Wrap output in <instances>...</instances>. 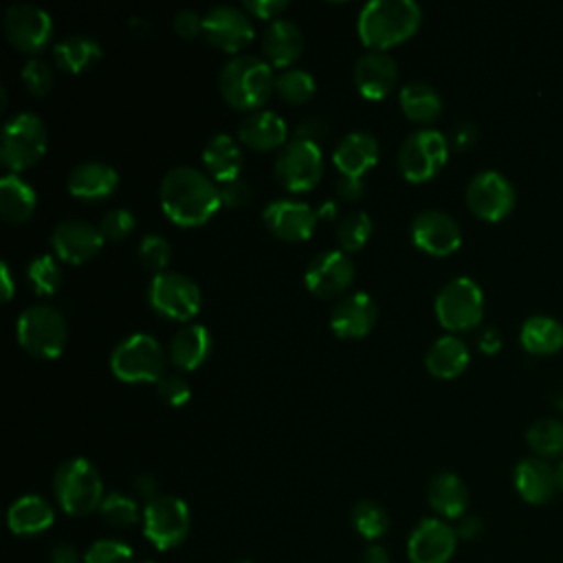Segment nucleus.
Instances as JSON below:
<instances>
[{
    "mask_svg": "<svg viewBox=\"0 0 563 563\" xmlns=\"http://www.w3.org/2000/svg\"><path fill=\"white\" fill-rule=\"evenodd\" d=\"M158 198L165 216L180 227H200L222 207L220 187L189 165L172 167L163 176Z\"/></svg>",
    "mask_w": 563,
    "mask_h": 563,
    "instance_id": "obj_1",
    "label": "nucleus"
},
{
    "mask_svg": "<svg viewBox=\"0 0 563 563\" xmlns=\"http://www.w3.org/2000/svg\"><path fill=\"white\" fill-rule=\"evenodd\" d=\"M422 22V11L413 0H372L358 13L361 42L374 51H385L409 40Z\"/></svg>",
    "mask_w": 563,
    "mask_h": 563,
    "instance_id": "obj_2",
    "label": "nucleus"
},
{
    "mask_svg": "<svg viewBox=\"0 0 563 563\" xmlns=\"http://www.w3.org/2000/svg\"><path fill=\"white\" fill-rule=\"evenodd\" d=\"M220 92L235 110H260L275 90L273 66L257 55H233L220 70Z\"/></svg>",
    "mask_w": 563,
    "mask_h": 563,
    "instance_id": "obj_3",
    "label": "nucleus"
},
{
    "mask_svg": "<svg viewBox=\"0 0 563 563\" xmlns=\"http://www.w3.org/2000/svg\"><path fill=\"white\" fill-rule=\"evenodd\" d=\"M53 493L66 515H88L103 501V482L99 471L86 457L62 462L53 475Z\"/></svg>",
    "mask_w": 563,
    "mask_h": 563,
    "instance_id": "obj_4",
    "label": "nucleus"
},
{
    "mask_svg": "<svg viewBox=\"0 0 563 563\" xmlns=\"http://www.w3.org/2000/svg\"><path fill=\"white\" fill-rule=\"evenodd\" d=\"M18 343L37 358H57L68 341L64 314L51 303H33L22 310L15 323Z\"/></svg>",
    "mask_w": 563,
    "mask_h": 563,
    "instance_id": "obj_5",
    "label": "nucleus"
},
{
    "mask_svg": "<svg viewBox=\"0 0 563 563\" xmlns=\"http://www.w3.org/2000/svg\"><path fill=\"white\" fill-rule=\"evenodd\" d=\"M165 352L147 332H134L119 341L110 354V369L125 383H158L165 376Z\"/></svg>",
    "mask_w": 563,
    "mask_h": 563,
    "instance_id": "obj_6",
    "label": "nucleus"
},
{
    "mask_svg": "<svg viewBox=\"0 0 563 563\" xmlns=\"http://www.w3.org/2000/svg\"><path fill=\"white\" fill-rule=\"evenodd\" d=\"M48 132L44 121L33 112L11 117L2 128L0 158L11 174L33 167L46 152Z\"/></svg>",
    "mask_w": 563,
    "mask_h": 563,
    "instance_id": "obj_7",
    "label": "nucleus"
},
{
    "mask_svg": "<svg viewBox=\"0 0 563 563\" xmlns=\"http://www.w3.org/2000/svg\"><path fill=\"white\" fill-rule=\"evenodd\" d=\"M449 158V141L440 130L422 128L409 134L398 150V169L409 183L431 180Z\"/></svg>",
    "mask_w": 563,
    "mask_h": 563,
    "instance_id": "obj_8",
    "label": "nucleus"
},
{
    "mask_svg": "<svg viewBox=\"0 0 563 563\" xmlns=\"http://www.w3.org/2000/svg\"><path fill=\"white\" fill-rule=\"evenodd\" d=\"M433 308L438 321L446 330H471L482 321L484 292L475 279L460 275L440 288Z\"/></svg>",
    "mask_w": 563,
    "mask_h": 563,
    "instance_id": "obj_9",
    "label": "nucleus"
},
{
    "mask_svg": "<svg viewBox=\"0 0 563 563\" xmlns=\"http://www.w3.org/2000/svg\"><path fill=\"white\" fill-rule=\"evenodd\" d=\"M277 183L295 194L310 191L323 176L321 145L303 139H290L275 158Z\"/></svg>",
    "mask_w": 563,
    "mask_h": 563,
    "instance_id": "obj_10",
    "label": "nucleus"
},
{
    "mask_svg": "<svg viewBox=\"0 0 563 563\" xmlns=\"http://www.w3.org/2000/svg\"><path fill=\"white\" fill-rule=\"evenodd\" d=\"M147 299L158 314L174 321L194 319L202 303L200 288L196 286V282L174 271H165L152 277L147 288Z\"/></svg>",
    "mask_w": 563,
    "mask_h": 563,
    "instance_id": "obj_11",
    "label": "nucleus"
},
{
    "mask_svg": "<svg viewBox=\"0 0 563 563\" xmlns=\"http://www.w3.org/2000/svg\"><path fill=\"white\" fill-rule=\"evenodd\" d=\"M189 532V508L180 497L158 495L143 508V534L156 550H172Z\"/></svg>",
    "mask_w": 563,
    "mask_h": 563,
    "instance_id": "obj_12",
    "label": "nucleus"
},
{
    "mask_svg": "<svg viewBox=\"0 0 563 563\" xmlns=\"http://www.w3.org/2000/svg\"><path fill=\"white\" fill-rule=\"evenodd\" d=\"M2 31L22 53H40L53 40V18L31 2H15L4 11Z\"/></svg>",
    "mask_w": 563,
    "mask_h": 563,
    "instance_id": "obj_13",
    "label": "nucleus"
},
{
    "mask_svg": "<svg viewBox=\"0 0 563 563\" xmlns=\"http://www.w3.org/2000/svg\"><path fill=\"white\" fill-rule=\"evenodd\" d=\"M466 205L468 209L482 218L497 222L506 218L515 207V187L512 183L495 169L477 172L466 185Z\"/></svg>",
    "mask_w": 563,
    "mask_h": 563,
    "instance_id": "obj_14",
    "label": "nucleus"
},
{
    "mask_svg": "<svg viewBox=\"0 0 563 563\" xmlns=\"http://www.w3.org/2000/svg\"><path fill=\"white\" fill-rule=\"evenodd\" d=\"M205 40L224 53H240L255 35L253 22L244 9L218 4L202 15Z\"/></svg>",
    "mask_w": 563,
    "mask_h": 563,
    "instance_id": "obj_15",
    "label": "nucleus"
},
{
    "mask_svg": "<svg viewBox=\"0 0 563 563\" xmlns=\"http://www.w3.org/2000/svg\"><path fill=\"white\" fill-rule=\"evenodd\" d=\"M413 244L435 257L451 255L462 244V231L457 220L442 209H424L411 220Z\"/></svg>",
    "mask_w": 563,
    "mask_h": 563,
    "instance_id": "obj_16",
    "label": "nucleus"
},
{
    "mask_svg": "<svg viewBox=\"0 0 563 563\" xmlns=\"http://www.w3.org/2000/svg\"><path fill=\"white\" fill-rule=\"evenodd\" d=\"M306 286L321 299L343 295L354 282V264L345 251H323L306 268Z\"/></svg>",
    "mask_w": 563,
    "mask_h": 563,
    "instance_id": "obj_17",
    "label": "nucleus"
},
{
    "mask_svg": "<svg viewBox=\"0 0 563 563\" xmlns=\"http://www.w3.org/2000/svg\"><path fill=\"white\" fill-rule=\"evenodd\" d=\"M103 233L99 227L86 222V220H64L59 222L51 233V244L57 253V257L66 264L79 266L88 260H92L101 246H103Z\"/></svg>",
    "mask_w": 563,
    "mask_h": 563,
    "instance_id": "obj_18",
    "label": "nucleus"
},
{
    "mask_svg": "<svg viewBox=\"0 0 563 563\" xmlns=\"http://www.w3.org/2000/svg\"><path fill=\"white\" fill-rule=\"evenodd\" d=\"M262 218L275 238L286 242H301L312 235L317 211L308 202L277 198L264 207Z\"/></svg>",
    "mask_w": 563,
    "mask_h": 563,
    "instance_id": "obj_19",
    "label": "nucleus"
},
{
    "mask_svg": "<svg viewBox=\"0 0 563 563\" xmlns=\"http://www.w3.org/2000/svg\"><path fill=\"white\" fill-rule=\"evenodd\" d=\"M457 545L455 528L442 519H422L409 534L407 554L411 563H446Z\"/></svg>",
    "mask_w": 563,
    "mask_h": 563,
    "instance_id": "obj_20",
    "label": "nucleus"
},
{
    "mask_svg": "<svg viewBox=\"0 0 563 563\" xmlns=\"http://www.w3.org/2000/svg\"><path fill=\"white\" fill-rule=\"evenodd\" d=\"M378 319V308L367 292H350L341 297L330 312V328L339 339L365 336Z\"/></svg>",
    "mask_w": 563,
    "mask_h": 563,
    "instance_id": "obj_21",
    "label": "nucleus"
},
{
    "mask_svg": "<svg viewBox=\"0 0 563 563\" xmlns=\"http://www.w3.org/2000/svg\"><path fill=\"white\" fill-rule=\"evenodd\" d=\"M398 81V64L385 51L369 48L354 64V84L365 99H383Z\"/></svg>",
    "mask_w": 563,
    "mask_h": 563,
    "instance_id": "obj_22",
    "label": "nucleus"
},
{
    "mask_svg": "<svg viewBox=\"0 0 563 563\" xmlns=\"http://www.w3.org/2000/svg\"><path fill=\"white\" fill-rule=\"evenodd\" d=\"M303 51V35L297 22L277 18L262 33V53L271 66L290 68Z\"/></svg>",
    "mask_w": 563,
    "mask_h": 563,
    "instance_id": "obj_23",
    "label": "nucleus"
},
{
    "mask_svg": "<svg viewBox=\"0 0 563 563\" xmlns=\"http://www.w3.org/2000/svg\"><path fill=\"white\" fill-rule=\"evenodd\" d=\"M119 185V174L114 167L101 161H84L75 165L66 178L68 194L79 200H101L108 198Z\"/></svg>",
    "mask_w": 563,
    "mask_h": 563,
    "instance_id": "obj_24",
    "label": "nucleus"
},
{
    "mask_svg": "<svg viewBox=\"0 0 563 563\" xmlns=\"http://www.w3.org/2000/svg\"><path fill=\"white\" fill-rule=\"evenodd\" d=\"M238 139L257 152L282 150L288 143L286 121L273 110H255L251 112L238 128Z\"/></svg>",
    "mask_w": 563,
    "mask_h": 563,
    "instance_id": "obj_25",
    "label": "nucleus"
},
{
    "mask_svg": "<svg viewBox=\"0 0 563 563\" xmlns=\"http://www.w3.org/2000/svg\"><path fill=\"white\" fill-rule=\"evenodd\" d=\"M378 141L369 134V132H350L345 134L334 152H332V161L336 165V169L341 172V176H356L361 178L369 167L376 165L378 161Z\"/></svg>",
    "mask_w": 563,
    "mask_h": 563,
    "instance_id": "obj_26",
    "label": "nucleus"
},
{
    "mask_svg": "<svg viewBox=\"0 0 563 563\" xmlns=\"http://www.w3.org/2000/svg\"><path fill=\"white\" fill-rule=\"evenodd\" d=\"M202 163H205L207 172L220 185L235 180V178H240V172L244 165L242 147L238 145V141L231 134L218 132L207 139V143L202 147Z\"/></svg>",
    "mask_w": 563,
    "mask_h": 563,
    "instance_id": "obj_27",
    "label": "nucleus"
},
{
    "mask_svg": "<svg viewBox=\"0 0 563 563\" xmlns=\"http://www.w3.org/2000/svg\"><path fill=\"white\" fill-rule=\"evenodd\" d=\"M211 347L209 330L202 323H187L169 343V361L183 372H194L209 358Z\"/></svg>",
    "mask_w": 563,
    "mask_h": 563,
    "instance_id": "obj_28",
    "label": "nucleus"
},
{
    "mask_svg": "<svg viewBox=\"0 0 563 563\" xmlns=\"http://www.w3.org/2000/svg\"><path fill=\"white\" fill-rule=\"evenodd\" d=\"M515 488L526 501L543 504L556 490L554 468L543 457H523L515 466Z\"/></svg>",
    "mask_w": 563,
    "mask_h": 563,
    "instance_id": "obj_29",
    "label": "nucleus"
},
{
    "mask_svg": "<svg viewBox=\"0 0 563 563\" xmlns=\"http://www.w3.org/2000/svg\"><path fill=\"white\" fill-rule=\"evenodd\" d=\"M55 521L53 506L42 495H22L9 506L7 523L13 534H37Z\"/></svg>",
    "mask_w": 563,
    "mask_h": 563,
    "instance_id": "obj_30",
    "label": "nucleus"
},
{
    "mask_svg": "<svg viewBox=\"0 0 563 563\" xmlns=\"http://www.w3.org/2000/svg\"><path fill=\"white\" fill-rule=\"evenodd\" d=\"M429 506L446 519H457L468 506V488L455 473H438L427 486Z\"/></svg>",
    "mask_w": 563,
    "mask_h": 563,
    "instance_id": "obj_31",
    "label": "nucleus"
},
{
    "mask_svg": "<svg viewBox=\"0 0 563 563\" xmlns=\"http://www.w3.org/2000/svg\"><path fill=\"white\" fill-rule=\"evenodd\" d=\"M468 347L466 343L455 334H444L433 341L424 356V365L431 376L435 378H455L460 376L468 365Z\"/></svg>",
    "mask_w": 563,
    "mask_h": 563,
    "instance_id": "obj_32",
    "label": "nucleus"
},
{
    "mask_svg": "<svg viewBox=\"0 0 563 563\" xmlns=\"http://www.w3.org/2000/svg\"><path fill=\"white\" fill-rule=\"evenodd\" d=\"M37 207L35 189L18 174H4L0 180V216L11 224L26 222Z\"/></svg>",
    "mask_w": 563,
    "mask_h": 563,
    "instance_id": "obj_33",
    "label": "nucleus"
},
{
    "mask_svg": "<svg viewBox=\"0 0 563 563\" xmlns=\"http://www.w3.org/2000/svg\"><path fill=\"white\" fill-rule=\"evenodd\" d=\"M53 59L59 70L79 75L101 59V44L86 35H68L53 46Z\"/></svg>",
    "mask_w": 563,
    "mask_h": 563,
    "instance_id": "obj_34",
    "label": "nucleus"
},
{
    "mask_svg": "<svg viewBox=\"0 0 563 563\" xmlns=\"http://www.w3.org/2000/svg\"><path fill=\"white\" fill-rule=\"evenodd\" d=\"M519 339L532 354H552L563 347V323L550 314H530L521 323Z\"/></svg>",
    "mask_w": 563,
    "mask_h": 563,
    "instance_id": "obj_35",
    "label": "nucleus"
},
{
    "mask_svg": "<svg viewBox=\"0 0 563 563\" xmlns=\"http://www.w3.org/2000/svg\"><path fill=\"white\" fill-rule=\"evenodd\" d=\"M400 110L409 121L429 123L435 121L442 112V99L438 90L427 81H409L400 88L398 95Z\"/></svg>",
    "mask_w": 563,
    "mask_h": 563,
    "instance_id": "obj_36",
    "label": "nucleus"
},
{
    "mask_svg": "<svg viewBox=\"0 0 563 563\" xmlns=\"http://www.w3.org/2000/svg\"><path fill=\"white\" fill-rule=\"evenodd\" d=\"M526 440L539 457L563 455V422L552 416L539 418L528 427Z\"/></svg>",
    "mask_w": 563,
    "mask_h": 563,
    "instance_id": "obj_37",
    "label": "nucleus"
},
{
    "mask_svg": "<svg viewBox=\"0 0 563 563\" xmlns=\"http://www.w3.org/2000/svg\"><path fill=\"white\" fill-rule=\"evenodd\" d=\"M317 86L310 73L301 68H286L279 75H275V92L282 101L299 106L312 99Z\"/></svg>",
    "mask_w": 563,
    "mask_h": 563,
    "instance_id": "obj_38",
    "label": "nucleus"
},
{
    "mask_svg": "<svg viewBox=\"0 0 563 563\" xmlns=\"http://www.w3.org/2000/svg\"><path fill=\"white\" fill-rule=\"evenodd\" d=\"M334 235H336L341 251H345V253L361 251L372 235V218L365 211H347L339 220Z\"/></svg>",
    "mask_w": 563,
    "mask_h": 563,
    "instance_id": "obj_39",
    "label": "nucleus"
},
{
    "mask_svg": "<svg viewBox=\"0 0 563 563\" xmlns=\"http://www.w3.org/2000/svg\"><path fill=\"white\" fill-rule=\"evenodd\" d=\"M352 523L365 539H380L389 528L387 510L372 499H363L352 508Z\"/></svg>",
    "mask_w": 563,
    "mask_h": 563,
    "instance_id": "obj_40",
    "label": "nucleus"
},
{
    "mask_svg": "<svg viewBox=\"0 0 563 563\" xmlns=\"http://www.w3.org/2000/svg\"><path fill=\"white\" fill-rule=\"evenodd\" d=\"M26 279L37 295L46 297L57 292V288L62 286V268L53 255H40L29 262Z\"/></svg>",
    "mask_w": 563,
    "mask_h": 563,
    "instance_id": "obj_41",
    "label": "nucleus"
},
{
    "mask_svg": "<svg viewBox=\"0 0 563 563\" xmlns=\"http://www.w3.org/2000/svg\"><path fill=\"white\" fill-rule=\"evenodd\" d=\"M106 523L114 528H130L139 521V504L123 493H108L99 506Z\"/></svg>",
    "mask_w": 563,
    "mask_h": 563,
    "instance_id": "obj_42",
    "label": "nucleus"
},
{
    "mask_svg": "<svg viewBox=\"0 0 563 563\" xmlns=\"http://www.w3.org/2000/svg\"><path fill=\"white\" fill-rule=\"evenodd\" d=\"M139 260L145 268H150L154 275L165 273L169 260H172V246L169 242L158 233H145L139 244Z\"/></svg>",
    "mask_w": 563,
    "mask_h": 563,
    "instance_id": "obj_43",
    "label": "nucleus"
},
{
    "mask_svg": "<svg viewBox=\"0 0 563 563\" xmlns=\"http://www.w3.org/2000/svg\"><path fill=\"white\" fill-rule=\"evenodd\" d=\"M84 563H132V548L117 539H99L86 550Z\"/></svg>",
    "mask_w": 563,
    "mask_h": 563,
    "instance_id": "obj_44",
    "label": "nucleus"
},
{
    "mask_svg": "<svg viewBox=\"0 0 563 563\" xmlns=\"http://www.w3.org/2000/svg\"><path fill=\"white\" fill-rule=\"evenodd\" d=\"M24 88L35 95V97H44L46 92H51L55 77H53V68L44 62V59H29L20 73Z\"/></svg>",
    "mask_w": 563,
    "mask_h": 563,
    "instance_id": "obj_45",
    "label": "nucleus"
},
{
    "mask_svg": "<svg viewBox=\"0 0 563 563\" xmlns=\"http://www.w3.org/2000/svg\"><path fill=\"white\" fill-rule=\"evenodd\" d=\"M136 227V218L130 209H110L103 213L101 222H99V229L103 233V238L108 240H123L128 238Z\"/></svg>",
    "mask_w": 563,
    "mask_h": 563,
    "instance_id": "obj_46",
    "label": "nucleus"
},
{
    "mask_svg": "<svg viewBox=\"0 0 563 563\" xmlns=\"http://www.w3.org/2000/svg\"><path fill=\"white\" fill-rule=\"evenodd\" d=\"M156 394L169 407H183L189 400L191 389H189V383L180 374H165L156 383Z\"/></svg>",
    "mask_w": 563,
    "mask_h": 563,
    "instance_id": "obj_47",
    "label": "nucleus"
},
{
    "mask_svg": "<svg viewBox=\"0 0 563 563\" xmlns=\"http://www.w3.org/2000/svg\"><path fill=\"white\" fill-rule=\"evenodd\" d=\"M218 187H220V200H222V205H227V207H231V209L244 207V205L251 200V185H249L244 178H235V180L222 183V185H218Z\"/></svg>",
    "mask_w": 563,
    "mask_h": 563,
    "instance_id": "obj_48",
    "label": "nucleus"
},
{
    "mask_svg": "<svg viewBox=\"0 0 563 563\" xmlns=\"http://www.w3.org/2000/svg\"><path fill=\"white\" fill-rule=\"evenodd\" d=\"M330 134V125L323 117H306L297 128H295V139H303V141H312V143H321L325 141Z\"/></svg>",
    "mask_w": 563,
    "mask_h": 563,
    "instance_id": "obj_49",
    "label": "nucleus"
},
{
    "mask_svg": "<svg viewBox=\"0 0 563 563\" xmlns=\"http://www.w3.org/2000/svg\"><path fill=\"white\" fill-rule=\"evenodd\" d=\"M242 9L253 15V18H262V20H277V15L282 11L288 9L286 0H244Z\"/></svg>",
    "mask_w": 563,
    "mask_h": 563,
    "instance_id": "obj_50",
    "label": "nucleus"
},
{
    "mask_svg": "<svg viewBox=\"0 0 563 563\" xmlns=\"http://www.w3.org/2000/svg\"><path fill=\"white\" fill-rule=\"evenodd\" d=\"M172 26L174 31L183 37V40H191L196 37L198 33H202V15L196 13L194 9H183L174 15L172 20Z\"/></svg>",
    "mask_w": 563,
    "mask_h": 563,
    "instance_id": "obj_51",
    "label": "nucleus"
},
{
    "mask_svg": "<svg viewBox=\"0 0 563 563\" xmlns=\"http://www.w3.org/2000/svg\"><path fill=\"white\" fill-rule=\"evenodd\" d=\"M475 141H477V128L471 121H460L451 130V143L455 150H468L471 145H475Z\"/></svg>",
    "mask_w": 563,
    "mask_h": 563,
    "instance_id": "obj_52",
    "label": "nucleus"
},
{
    "mask_svg": "<svg viewBox=\"0 0 563 563\" xmlns=\"http://www.w3.org/2000/svg\"><path fill=\"white\" fill-rule=\"evenodd\" d=\"M363 191H365V185H363V180L356 178V176H341V178L336 180V194H339V198L345 200V202L358 200V198L363 196Z\"/></svg>",
    "mask_w": 563,
    "mask_h": 563,
    "instance_id": "obj_53",
    "label": "nucleus"
},
{
    "mask_svg": "<svg viewBox=\"0 0 563 563\" xmlns=\"http://www.w3.org/2000/svg\"><path fill=\"white\" fill-rule=\"evenodd\" d=\"M134 490L145 497L147 501H152L154 497H158V482L150 475V473H143L134 479Z\"/></svg>",
    "mask_w": 563,
    "mask_h": 563,
    "instance_id": "obj_54",
    "label": "nucleus"
},
{
    "mask_svg": "<svg viewBox=\"0 0 563 563\" xmlns=\"http://www.w3.org/2000/svg\"><path fill=\"white\" fill-rule=\"evenodd\" d=\"M51 563H81L79 552L70 543H57L51 550Z\"/></svg>",
    "mask_w": 563,
    "mask_h": 563,
    "instance_id": "obj_55",
    "label": "nucleus"
},
{
    "mask_svg": "<svg viewBox=\"0 0 563 563\" xmlns=\"http://www.w3.org/2000/svg\"><path fill=\"white\" fill-rule=\"evenodd\" d=\"M479 532H482V521L477 517H462L455 528V534L462 539H475Z\"/></svg>",
    "mask_w": 563,
    "mask_h": 563,
    "instance_id": "obj_56",
    "label": "nucleus"
},
{
    "mask_svg": "<svg viewBox=\"0 0 563 563\" xmlns=\"http://www.w3.org/2000/svg\"><path fill=\"white\" fill-rule=\"evenodd\" d=\"M499 345H501V336H499V332H497L495 328H488L486 332H482V336H479V347H482L486 354H495V352L499 350Z\"/></svg>",
    "mask_w": 563,
    "mask_h": 563,
    "instance_id": "obj_57",
    "label": "nucleus"
},
{
    "mask_svg": "<svg viewBox=\"0 0 563 563\" xmlns=\"http://www.w3.org/2000/svg\"><path fill=\"white\" fill-rule=\"evenodd\" d=\"M361 563H391V559L383 545H369V548H365Z\"/></svg>",
    "mask_w": 563,
    "mask_h": 563,
    "instance_id": "obj_58",
    "label": "nucleus"
},
{
    "mask_svg": "<svg viewBox=\"0 0 563 563\" xmlns=\"http://www.w3.org/2000/svg\"><path fill=\"white\" fill-rule=\"evenodd\" d=\"M0 282H2V301H9L13 297V277H11V271H9V264L2 262L0 264Z\"/></svg>",
    "mask_w": 563,
    "mask_h": 563,
    "instance_id": "obj_59",
    "label": "nucleus"
},
{
    "mask_svg": "<svg viewBox=\"0 0 563 563\" xmlns=\"http://www.w3.org/2000/svg\"><path fill=\"white\" fill-rule=\"evenodd\" d=\"M336 216V205H334V200H328V202H323L319 209H317V218H334Z\"/></svg>",
    "mask_w": 563,
    "mask_h": 563,
    "instance_id": "obj_60",
    "label": "nucleus"
},
{
    "mask_svg": "<svg viewBox=\"0 0 563 563\" xmlns=\"http://www.w3.org/2000/svg\"><path fill=\"white\" fill-rule=\"evenodd\" d=\"M554 477H556V488H559V490H563V460L556 464V468H554Z\"/></svg>",
    "mask_w": 563,
    "mask_h": 563,
    "instance_id": "obj_61",
    "label": "nucleus"
},
{
    "mask_svg": "<svg viewBox=\"0 0 563 563\" xmlns=\"http://www.w3.org/2000/svg\"><path fill=\"white\" fill-rule=\"evenodd\" d=\"M242 563H251V561H242Z\"/></svg>",
    "mask_w": 563,
    "mask_h": 563,
    "instance_id": "obj_62",
    "label": "nucleus"
},
{
    "mask_svg": "<svg viewBox=\"0 0 563 563\" xmlns=\"http://www.w3.org/2000/svg\"><path fill=\"white\" fill-rule=\"evenodd\" d=\"M143 563H152V561H143Z\"/></svg>",
    "mask_w": 563,
    "mask_h": 563,
    "instance_id": "obj_63",
    "label": "nucleus"
}]
</instances>
